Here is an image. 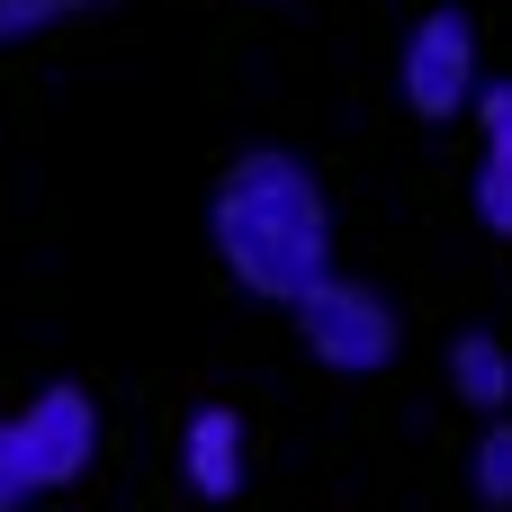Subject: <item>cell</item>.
I'll list each match as a JSON object with an SVG mask.
<instances>
[{"instance_id":"obj_2","label":"cell","mask_w":512,"mask_h":512,"mask_svg":"<svg viewBox=\"0 0 512 512\" xmlns=\"http://www.w3.org/2000/svg\"><path fill=\"white\" fill-rule=\"evenodd\" d=\"M396 90H405V108H414V117H459V108H477V90H486L477 18H468V9H423V18L405 27Z\"/></svg>"},{"instance_id":"obj_4","label":"cell","mask_w":512,"mask_h":512,"mask_svg":"<svg viewBox=\"0 0 512 512\" xmlns=\"http://www.w3.org/2000/svg\"><path fill=\"white\" fill-rule=\"evenodd\" d=\"M18 441H27V459H36L45 486H72L99 459V405L81 387H36L27 414H18Z\"/></svg>"},{"instance_id":"obj_11","label":"cell","mask_w":512,"mask_h":512,"mask_svg":"<svg viewBox=\"0 0 512 512\" xmlns=\"http://www.w3.org/2000/svg\"><path fill=\"white\" fill-rule=\"evenodd\" d=\"M81 9H108V0H81Z\"/></svg>"},{"instance_id":"obj_8","label":"cell","mask_w":512,"mask_h":512,"mask_svg":"<svg viewBox=\"0 0 512 512\" xmlns=\"http://www.w3.org/2000/svg\"><path fill=\"white\" fill-rule=\"evenodd\" d=\"M468 486H477L486 504H512V423L504 414L486 423V441H477V459H468Z\"/></svg>"},{"instance_id":"obj_9","label":"cell","mask_w":512,"mask_h":512,"mask_svg":"<svg viewBox=\"0 0 512 512\" xmlns=\"http://www.w3.org/2000/svg\"><path fill=\"white\" fill-rule=\"evenodd\" d=\"M27 495H45V477H36V459H27V441H18V414L0 423V512H18Z\"/></svg>"},{"instance_id":"obj_6","label":"cell","mask_w":512,"mask_h":512,"mask_svg":"<svg viewBox=\"0 0 512 512\" xmlns=\"http://www.w3.org/2000/svg\"><path fill=\"white\" fill-rule=\"evenodd\" d=\"M477 216H486V234H512V81H486L477 90Z\"/></svg>"},{"instance_id":"obj_1","label":"cell","mask_w":512,"mask_h":512,"mask_svg":"<svg viewBox=\"0 0 512 512\" xmlns=\"http://www.w3.org/2000/svg\"><path fill=\"white\" fill-rule=\"evenodd\" d=\"M207 234L234 288L270 306H297L315 279H333V207L297 153H243L207 198Z\"/></svg>"},{"instance_id":"obj_3","label":"cell","mask_w":512,"mask_h":512,"mask_svg":"<svg viewBox=\"0 0 512 512\" xmlns=\"http://www.w3.org/2000/svg\"><path fill=\"white\" fill-rule=\"evenodd\" d=\"M297 333H306V351H315L324 369H342V378H369V369L396 360V306H387L369 279H315V288L297 297Z\"/></svg>"},{"instance_id":"obj_5","label":"cell","mask_w":512,"mask_h":512,"mask_svg":"<svg viewBox=\"0 0 512 512\" xmlns=\"http://www.w3.org/2000/svg\"><path fill=\"white\" fill-rule=\"evenodd\" d=\"M243 468H252L243 414H234V405H198V414L180 423V477H189V495L234 504V495H243Z\"/></svg>"},{"instance_id":"obj_7","label":"cell","mask_w":512,"mask_h":512,"mask_svg":"<svg viewBox=\"0 0 512 512\" xmlns=\"http://www.w3.org/2000/svg\"><path fill=\"white\" fill-rule=\"evenodd\" d=\"M450 387H459L468 414L495 423V414L512 405V351L495 342V333H459V342H450Z\"/></svg>"},{"instance_id":"obj_10","label":"cell","mask_w":512,"mask_h":512,"mask_svg":"<svg viewBox=\"0 0 512 512\" xmlns=\"http://www.w3.org/2000/svg\"><path fill=\"white\" fill-rule=\"evenodd\" d=\"M81 0H0V45H27V36H45V27H63Z\"/></svg>"}]
</instances>
